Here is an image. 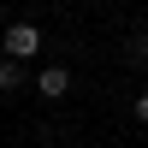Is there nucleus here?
<instances>
[{
    "label": "nucleus",
    "instance_id": "20e7f679",
    "mask_svg": "<svg viewBox=\"0 0 148 148\" xmlns=\"http://www.w3.org/2000/svg\"><path fill=\"white\" fill-rule=\"evenodd\" d=\"M24 83H30V71H24V65H12V59H0V95H18Z\"/></svg>",
    "mask_w": 148,
    "mask_h": 148
},
{
    "label": "nucleus",
    "instance_id": "f03ea898",
    "mask_svg": "<svg viewBox=\"0 0 148 148\" xmlns=\"http://www.w3.org/2000/svg\"><path fill=\"white\" fill-rule=\"evenodd\" d=\"M36 95H42V101H65L71 95V71L65 65H42L36 71Z\"/></svg>",
    "mask_w": 148,
    "mask_h": 148
},
{
    "label": "nucleus",
    "instance_id": "7ed1b4c3",
    "mask_svg": "<svg viewBox=\"0 0 148 148\" xmlns=\"http://www.w3.org/2000/svg\"><path fill=\"white\" fill-rule=\"evenodd\" d=\"M125 65H136V71H148V24H136V30L125 36Z\"/></svg>",
    "mask_w": 148,
    "mask_h": 148
},
{
    "label": "nucleus",
    "instance_id": "f257e3e1",
    "mask_svg": "<svg viewBox=\"0 0 148 148\" xmlns=\"http://www.w3.org/2000/svg\"><path fill=\"white\" fill-rule=\"evenodd\" d=\"M36 53H42V30H36L30 18L6 24V36H0V59H12V65H30Z\"/></svg>",
    "mask_w": 148,
    "mask_h": 148
},
{
    "label": "nucleus",
    "instance_id": "39448f33",
    "mask_svg": "<svg viewBox=\"0 0 148 148\" xmlns=\"http://www.w3.org/2000/svg\"><path fill=\"white\" fill-rule=\"evenodd\" d=\"M130 119H136V125H148V89L130 95Z\"/></svg>",
    "mask_w": 148,
    "mask_h": 148
}]
</instances>
